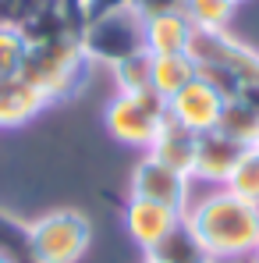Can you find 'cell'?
<instances>
[{"label":"cell","mask_w":259,"mask_h":263,"mask_svg":"<svg viewBox=\"0 0 259 263\" xmlns=\"http://www.w3.org/2000/svg\"><path fill=\"white\" fill-rule=\"evenodd\" d=\"M192 235L203 242V249L213 263H227L238 256H252L259 242V203H249L227 189H216L210 196L188 203L181 214Z\"/></svg>","instance_id":"1"},{"label":"cell","mask_w":259,"mask_h":263,"mask_svg":"<svg viewBox=\"0 0 259 263\" xmlns=\"http://www.w3.org/2000/svg\"><path fill=\"white\" fill-rule=\"evenodd\" d=\"M92 68L96 64L82 53L78 36H68V40H50V43H25V61H22L18 79L32 82L50 103H64V100H75L89 86Z\"/></svg>","instance_id":"2"},{"label":"cell","mask_w":259,"mask_h":263,"mask_svg":"<svg viewBox=\"0 0 259 263\" xmlns=\"http://www.w3.org/2000/svg\"><path fill=\"white\" fill-rule=\"evenodd\" d=\"M92 224L75 206H57L25 224V253L32 263H78L89 253Z\"/></svg>","instance_id":"3"},{"label":"cell","mask_w":259,"mask_h":263,"mask_svg":"<svg viewBox=\"0 0 259 263\" xmlns=\"http://www.w3.org/2000/svg\"><path fill=\"white\" fill-rule=\"evenodd\" d=\"M78 46L92 64L114 68V64L128 61L135 53H146V22L131 7L89 18L82 25V32H78Z\"/></svg>","instance_id":"4"},{"label":"cell","mask_w":259,"mask_h":263,"mask_svg":"<svg viewBox=\"0 0 259 263\" xmlns=\"http://www.w3.org/2000/svg\"><path fill=\"white\" fill-rule=\"evenodd\" d=\"M167 121V100H160L153 89L146 92H114V100L103 110V125L110 139L131 149H149L160 125Z\"/></svg>","instance_id":"5"},{"label":"cell","mask_w":259,"mask_h":263,"mask_svg":"<svg viewBox=\"0 0 259 263\" xmlns=\"http://www.w3.org/2000/svg\"><path fill=\"white\" fill-rule=\"evenodd\" d=\"M128 196L135 199H153V203H164V206H171L177 214H185L188 210V175H181V171H174L167 164H160L156 157H149V153H142L138 157V164L131 167V181H128Z\"/></svg>","instance_id":"6"},{"label":"cell","mask_w":259,"mask_h":263,"mask_svg":"<svg viewBox=\"0 0 259 263\" xmlns=\"http://www.w3.org/2000/svg\"><path fill=\"white\" fill-rule=\"evenodd\" d=\"M220 110H224V92L216 86H210L206 79H192L181 92H174L167 100V118L185 125L188 132L203 135V132H213L220 121Z\"/></svg>","instance_id":"7"},{"label":"cell","mask_w":259,"mask_h":263,"mask_svg":"<svg viewBox=\"0 0 259 263\" xmlns=\"http://www.w3.org/2000/svg\"><path fill=\"white\" fill-rule=\"evenodd\" d=\"M177 220H181L177 210L164 206V203H153V199H135V196H128V203H125V231H128V238L142 253H153L174 231Z\"/></svg>","instance_id":"8"},{"label":"cell","mask_w":259,"mask_h":263,"mask_svg":"<svg viewBox=\"0 0 259 263\" xmlns=\"http://www.w3.org/2000/svg\"><path fill=\"white\" fill-rule=\"evenodd\" d=\"M245 146H238L234 139H227L224 132H203L195 142V164H192V178L199 181H213V185H227L231 171L238 167Z\"/></svg>","instance_id":"9"},{"label":"cell","mask_w":259,"mask_h":263,"mask_svg":"<svg viewBox=\"0 0 259 263\" xmlns=\"http://www.w3.org/2000/svg\"><path fill=\"white\" fill-rule=\"evenodd\" d=\"M46 107H50V100L32 82H25V79L0 82V128H22L32 118H39Z\"/></svg>","instance_id":"10"},{"label":"cell","mask_w":259,"mask_h":263,"mask_svg":"<svg viewBox=\"0 0 259 263\" xmlns=\"http://www.w3.org/2000/svg\"><path fill=\"white\" fill-rule=\"evenodd\" d=\"M195 142H199V135L195 132H188L185 125H177V121H164L160 132H156V139H153V146L146 149L149 157H156L160 164H167L174 171H181V175L192 178V164H195Z\"/></svg>","instance_id":"11"},{"label":"cell","mask_w":259,"mask_h":263,"mask_svg":"<svg viewBox=\"0 0 259 263\" xmlns=\"http://www.w3.org/2000/svg\"><path fill=\"white\" fill-rule=\"evenodd\" d=\"M192 40H195V25L185 18V11L146 22V53H153V57H160V53H188Z\"/></svg>","instance_id":"12"},{"label":"cell","mask_w":259,"mask_h":263,"mask_svg":"<svg viewBox=\"0 0 259 263\" xmlns=\"http://www.w3.org/2000/svg\"><path fill=\"white\" fill-rule=\"evenodd\" d=\"M216 132H224L227 139H234V142L245 146V149L259 146V107L249 103V100H242V96L224 100V110H220Z\"/></svg>","instance_id":"13"},{"label":"cell","mask_w":259,"mask_h":263,"mask_svg":"<svg viewBox=\"0 0 259 263\" xmlns=\"http://www.w3.org/2000/svg\"><path fill=\"white\" fill-rule=\"evenodd\" d=\"M195 75H199V64H195L192 53H160V57H153V92L160 100H171L174 92H181Z\"/></svg>","instance_id":"14"},{"label":"cell","mask_w":259,"mask_h":263,"mask_svg":"<svg viewBox=\"0 0 259 263\" xmlns=\"http://www.w3.org/2000/svg\"><path fill=\"white\" fill-rule=\"evenodd\" d=\"M146 256H153V260L160 263H213V256L203 249V242L192 235V228L185 224V217L174 224V231L153 249V253H146Z\"/></svg>","instance_id":"15"},{"label":"cell","mask_w":259,"mask_h":263,"mask_svg":"<svg viewBox=\"0 0 259 263\" xmlns=\"http://www.w3.org/2000/svg\"><path fill=\"white\" fill-rule=\"evenodd\" d=\"M234 7V0H185V18L195 25V32H227Z\"/></svg>","instance_id":"16"},{"label":"cell","mask_w":259,"mask_h":263,"mask_svg":"<svg viewBox=\"0 0 259 263\" xmlns=\"http://www.w3.org/2000/svg\"><path fill=\"white\" fill-rule=\"evenodd\" d=\"M110 75L117 82V92H146V89H153V57L149 53H135L128 61L114 64Z\"/></svg>","instance_id":"17"},{"label":"cell","mask_w":259,"mask_h":263,"mask_svg":"<svg viewBox=\"0 0 259 263\" xmlns=\"http://www.w3.org/2000/svg\"><path fill=\"white\" fill-rule=\"evenodd\" d=\"M224 189L234 192V196H242V199H249V203H259V146L242 153L238 167L231 171Z\"/></svg>","instance_id":"18"},{"label":"cell","mask_w":259,"mask_h":263,"mask_svg":"<svg viewBox=\"0 0 259 263\" xmlns=\"http://www.w3.org/2000/svg\"><path fill=\"white\" fill-rule=\"evenodd\" d=\"M22 61H25V40L18 29H4L0 32V82H11L22 75Z\"/></svg>","instance_id":"19"},{"label":"cell","mask_w":259,"mask_h":263,"mask_svg":"<svg viewBox=\"0 0 259 263\" xmlns=\"http://www.w3.org/2000/svg\"><path fill=\"white\" fill-rule=\"evenodd\" d=\"M131 11L142 22H149V18H164V14H181L185 0H131Z\"/></svg>","instance_id":"20"},{"label":"cell","mask_w":259,"mask_h":263,"mask_svg":"<svg viewBox=\"0 0 259 263\" xmlns=\"http://www.w3.org/2000/svg\"><path fill=\"white\" fill-rule=\"evenodd\" d=\"M29 14V0H0V32L4 29H18Z\"/></svg>","instance_id":"21"},{"label":"cell","mask_w":259,"mask_h":263,"mask_svg":"<svg viewBox=\"0 0 259 263\" xmlns=\"http://www.w3.org/2000/svg\"><path fill=\"white\" fill-rule=\"evenodd\" d=\"M131 0H82V11L89 18H99V14H114V11H128Z\"/></svg>","instance_id":"22"},{"label":"cell","mask_w":259,"mask_h":263,"mask_svg":"<svg viewBox=\"0 0 259 263\" xmlns=\"http://www.w3.org/2000/svg\"><path fill=\"white\" fill-rule=\"evenodd\" d=\"M227 263H259L256 256H238V260H227Z\"/></svg>","instance_id":"23"},{"label":"cell","mask_w":259,"mask_h":263,"mask_svg":"<svg viewBox=\"0 0 259 263\" xmlns=\"http://www.w3.org/2000/svg\"><path fill=\"white\" fill-rule=\"evenodd\" d=\"M0 263H18V260H14L11 253H4V249H0Z\"/></svg>","instance_id":"24"},{"label":"cell","mask_w":259,"mask_h":263,"mask_svg":"<svg viewBox=\"0 0 259 263\" xmlns=\"http://www.w3.org/2000/svg\"><path fill=\"white\" fill-rule=\"evenodd\" d=\"M146 263H160V260H153V256H146Z\"/></svg>","instance_id":"25"},{"label":"cell","mask_w":259,"mask_h":263,"mask_svg":"<svg viewBox=\"0 0 259 263\" xmlns=\"http://www.w3.org/2000/svg\"><path fill=\"white\" fill-rule=\"evenodd\" d=\"M252 256H256V260H259V242H256V253H252Z\"/></svg>","instance_id":"26"},{"label":"cell","mask_w":259,"mask_h":263,"mask_svg":"<svg viewBox=\"0 0 259 263\" xmlns=\"http://www.w3.org/2000/svg\"><path fill=\"white\" fill-rule=\"evenodd\" d=\"M234 4H245V0H234Z\"/></svg>","instance_id":"27"}]
</instances>
